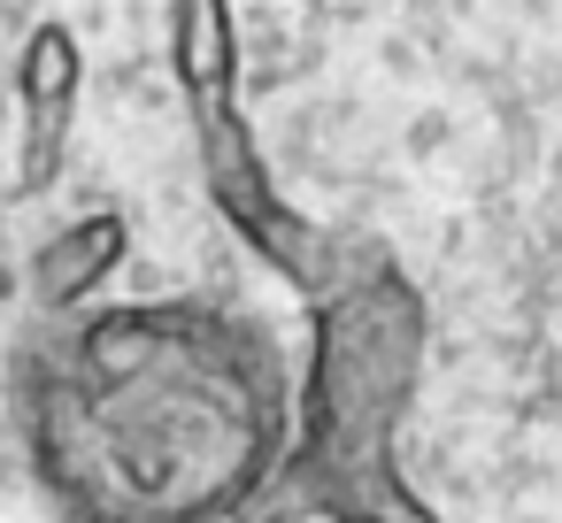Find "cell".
<instances>
[{
  "mask_svg": "<svg viewBox=\"0 0 562 523\" xmlns=\"http://www.w3.org/2000/svg\"><path fill=\"white\" fill-rule=\"evenodd\" d=\"M9 416L55 523H247L301 446L285 354L216 300L32 308Z\"/></svg>",
  "mask_w": 562,
  "mask_h": 523,
  "instance_id": "1",
  "label": "cell"
},
{
  "mask_svg": "<svg viewBox=\"0 0 562 523\" xmlns=\"http://www.w3.org/2000/svg\"><path fill=\"white\" fill-rule=\"evenodd\" d=\"M301 300H308V385H301V446L278 492L293 500V515L362 523L370 485L393 469V431L431 354V308L378 239L339 231Z\"/></svg>",
  "mask_w": 562,
  "mask_h": 523,
  "instance_id": "2",
  "label": "cell"
},
{
  "mask_svg": "<svg viewBox=\"0 0 562 523\" xmlns=\"http://www.w3.org/2000/svg\"><path fill=\"white\" fill-rule=\"evenodd\" d=\"M170 86L186 101L193 162H201V185H209L216 216L232 224V239H247L255 262H270L293 293H308L324 254H331V231L308 224L278 193L270 155L247 124V101H239V0H170Z\"/></svg>",
  "mask_w": 562,
  "mask_h": 523,
  "instance_id": "3",
  "label": "cell"
},
{
  "mask_svg": "<svg viewBox=\"0 0 562 523\" xmlns=\"http://www.w3.org/2000/svg\"><path fill=\"white\" fill-rule=\"evenodd\" d=\"M78 101H86V47L63 16L32 24L24 55H16V201H40L63 162H70V132H78Z\"/></svg>",
  "mask_w": 562,
  "mask_h": 523,
  "instance_id": "4",
  "label": "cell"
},
{
  "mask_svg": "<svg viewBox=\"0 0 562 523\" xmlns=\"http://www.w3.org/2000/svg\"><path fill=\"white\" fill-rule=\"evenodd\" d=\"M124 254H132V224H124L116 208H93V216L47 231V239L32 247V308L55 316V308H86V300H101L109 277L124 270Z\"/></svg>",
  "mask_w": 562,
  "mask_h": 523,
  "instance_id": "5",
  "label": "cell"
},
{
  "mask_svg": "<svg viewBox=\"0 0 562 523\" xmlns=\"http://www.w3.org/2000/svg\"><path fill=\"white\" fill-rule=\"evenodd\" d=\"M362 523H439V515H431V500H424V492L401 477V462H393V469L370 485V508H362Z\"/></svg>",
  "mask_w": 562,
  "mask_h": 523,
  "instance_id": "6",
  "label": "cell"
},
{
  "mask_svg": "<svg viewBox=\"0 0 562 523\" xmlns=\"http://www.w3.org/2000/svg\"><path fill=\"white\" fill-rule=\"evenodd\" d=\"M247 523H293V500H285V492H270V500H262Z\"/></svg>",
  "mask_w": 562,
  "mask_h": 523,
  "instance_id": "7",
  "label": "cell"
}]
</instances>
